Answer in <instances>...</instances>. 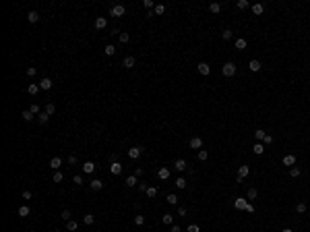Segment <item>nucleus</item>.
I'll list each match as a JSON object with an SVG mask.
<instances>
[{
	"label": "nucleus",
	"mask_w": 310,
	"mask_h": 232,
	"mask_svg": "<svg viewBox=\"0 0 310 232\" xmlns=\"http://www.w3.org/2000/svg\"><path fill=\"white\" fill-rule=\"evenodd\" d=\"M256 197H258V191H256V189H248L246 199H256Z\"/></svg>",
	"instance_id": "38"
},
{
	"label": "nucleus",
	"mask_w": 310,
	"mask_h": 232,
	"mask_svg": "<svg viewBox=\"0 0 310 232\" xmlns=\"http://www.w3.org/2000/svg\"><path fill=\"white\" fill-rule=\"evenodd\" d=\"M170 232H182V230H180V226H170Z\"/></svg>",
	"instance_id": "58"
},
{
	"label": "nucleus",
	"mask_w": 310,
	"mask_h": 232,
	"mask_svg": "<svg viewBox=\"0 0 310 232\" xmlns=\"http://www.w3.org/2000/svg\"><path fill=\"white\" fill-rule=\"evenodd\" d=\"M35 73H37V71H35V67H29V68H27V77H35Z\"/></svg>",
	"instance_id": "54"
},
{
	"label": "nucleus",
	"mask_w": 310,
	"mask_h": 232,
	"mask_svg": "<svg viewBox=\"0 0 310 232\" xmlns=\"http://www.w3.org/2000/svg\"><path fill=\"white\" fill-rule=\"evenodd\" d=\"M48 118H50V114H46V112H41V114H37V120H39L41 124H46V122H48Z\"/></svg>",
	"instance_id": "39"
},
{
	"label": "nucleus",
	"mask_w": 310,
	"mask_h": 232,
	"mask_svg": "<svg viewBox=\"0 0 310 232\" xmlns=\"http://www.w3.org/2000/svg\"><path fill=\"white\" fill-rule=\"evenodd\" d=\"M300 174H302V170H300L298 166H291V168H289V176H291V178H298Z\"/></svg>",
	"instance_id": "28"
},
{
	"label": "nucleus",
	"mask_w": 310,
	"mask_h": 232,
	"mask_svg": "<svg viewBox=\"0 0 310 232\" xmlns=\"http://www.w3.org/2000/svg\"><path fill=\"white\" fill-rule=\"evenodd\" d=\"M155 195H157V189H155V187H149V189H147V197H155Z\"/></svg>",
	"instance_id": "41"
},
{
	"label": "nucleus",
	"mask_w": 310,
	"mask_h": 232,
	"mask_svg": "<svg viewBox=\"0 0 310 232\" xmlns=\"http://www.w3.org/2000/svg\"><path fill=\"white\" fill-rule=\"evenodd\" d=\"M273 143V137L271 135H265V139H262V145H271Z\"/></svg>",
	"instance_id": "53"
},
{
	"label": "nucleus",
	"mask_w": 310,
	"mask_h": 232,
	"mask_svg": "<svg viewBox=\"0 0 310 232\" xmlns=\"http://www.w3.org/2000/svg\"><path fill=\"white\" fill-rule=\"evenodd\" d=\"M178 216H186V207H178Z\"/></svg>",
	"instance_id": "60"
},
{
	"label": "nucleus",
	"mask_w": 310,
	"mask_h": 232,
	"mask_svg": "<svg viewBox=\"0 0 310 232\" xmlns=\"http://www.w3.org/2000/svg\"><path fill=\"white\" fill-rule=\"evenodd\" d=\"M246 205H248V201H246L244 197H238V199L234 201V207H236V209H246Z\"/></svg>",
	"instance_id": "11"
},
{
	"label": "nucleus",
	"mask_w": 310,
	"mask_h": 232,
	"mask_svg": "<svg viewBox=\"0 0 310 232\" xmlns=\"http://www.w3.org/2000/svg\"><path fill=\"white\" fill-rule=\"evenodd\" d=\"M134 176H137V178L143 176V168H137V170H134Z\"/></svg>",
	"instance_id": "59"
},
{
	"label": "nucleus",
	"mask_w": 310,
	"mask_h": 232,
	"mask_svg": "<svg viewBox=\"0 0 310 232\" xmlns=\"http://www.w3.org/2000/svg\"><path fill=\"white\" fill-rule=\"evenodd\" d=\"M248 174H250V168H248V166H240V168H238V176L246 178Z\"/></svg>",
	"instance_id": "25"
},
{
	"label": "nucleus",
	"mask_w": 310,
	"mask_h": 232,
	"mask_svg": "<svg viewBox=\"0 0 310 232\" xmlns=\"http://www.w3.org/2000/svg\"><path fill=\"white\" fill-rule=\"evenodd\" d=\"M248 68H250L252 73H258V71H261V60H256V58H252V60L248 62Z\"/></svg>",
	"instance_id": "8"
},
{
	"label": "nucleus",
	"mask_w": 310,
	"mask_h": 232,
	"mask_svg": "<svg viewBox=\"0 0 310 232\" xmlns=\"http://www.w3.org/2000/svg\"><path fill=\"white\" fill-rule=\"evenodd\" d=\"M50 168L58 172L62 168V160H60V157H52V160H50Z\"/></svg>",
	"instance_id": "7"
},
{
	"label": "nucleus",
	"mask_w": 310,
	"mask_h": 232,
	"mask_svg": "<svg viewBox=\"0 0 310 232\" xmlns=\"http://www.w3.org/2000/svg\"><path fill=\"white\" fill-rule=\"evenodd\" d=\"M283 164L289 166V168H291V166H296V156H294V153H287V156L283 157Z\"/></svg>",
	"instance_id": "12"
},
{
	"label": "nucleus",
	"mask_w": 310,
	"mask_h": 232,
	"mask_svg": "<svg viewBox=\"0 0 310 232\" xmlns=\"http://www.w3.org/2000/svg\"><path fill=\"white\" fill-rule=\"evenodd\" d=\"M108 27V19L105 17H95V29H105Z\"/></svg>",
	"instance_id": "6"
},
{
	"label": "nucleus",
	"mask_w": 310,
	"mask_h": 232,
	"mask_svg": "<svg viewBox=\"0 0 310 232\" xmlns=\"http://www.w3.org/2000/svg\"><path fill=\"white\" fill-rule=\"evenodd\" d=\"M29 110H31L33 114H41V110H39V106H37V104H31V106H29Z\"/></svg>",
	"instance_id": "48"
},
{
	"label": "nucleus",
	"mask_w": 310,
	"mask_h": 232,
	"mask_svg": "<svg viewBox=\"0 0 310 232\" xmlns=\"http://www.w3.org/2000/svg\"><path fill=\"white\" fill-rule=\"evenodd\" d=\"M161 222H163L165 226H172V222H174V216H172V213H163V216H161Z\"/></svg>",
	"instance_id": "24"
},
{
	"label": "nucleus",
	"mask_w": 310,
	"mask_h": 232,
	"mask_svg": "<svg viewBox=\"0 0 310 232\" xmlns=\"http://www.w3.org/2000/svg\"><path fill=\"white\" fill-rule=\"evenodd\" d=\"M165 201H167L170 205H178V195H174V193H170V195L165 197Z\"/></svg>",
	"instance_id": "29"
},
{
	"label": "nucleus",
	"mask_w": 310,
	"mask_h": 232,
	"mask_svg": "<svg viewBox=\"0 0 310 232\" xmlns=\"http://www.w3.org/2000/svg\"><path fill=\"white\" fill-rule=\"evenodd\" d=\"M281 232H294V230H291V228H283Z\"/></svg>",
	"instance_id": "61"
},
{
	"label": "nucleus",
	"mask_w": 310,
	"mask_h": 232,
	"mask_svg": "<svg viewBox=\"0 0 310 232\" xmlns=\"http://www.w3.org/2000/svg\"><path fill=\"white\" fill-rule=\"evenodd\" d=\"M134 224H137V226H143V224H145V216H134Z\"/></svg>",
	"instance_id": "46"
},
{
	"label": "nucleus",
	"mask_w": 310,
	"mask_h": 232,
	"mask_svg": "<svg viewBox=\"0 0 310 232\" xmlns=\"http://www.w3.org/2000/svg\"><path fill=\"white\" fill-rule=\"evenodd\" d=\"M72 183L81 187V184H83V176H81V174H75V176H72Z\"/></svg>",
	"instance_id": "47"
},
{
	"label": "nucleus",
	"mask_w": 310,
	"mask_h": 232,
	"mask_svg": "<svg viewBox=\"0 0 310 232\" xmlns=\"http://www.w3.org/2000/svg\"><path fill=\"white\" fill-rule=\"evenodd\" d=\"M174 184H176L178 189H186V184H188V183H186V178L178 176V178H176V183H174Z\"/></svg>",
	"instance_id": "33"
},
{
	"label": "nucleus",
	"mask_w": 310,
	"mask_h": 232,
	"mask_svg": "<svg viewBox=\"0 0 310 232\" xmlns=\"http://www.w3.org/2000/svg\"><path fill=\"white\" fill-rule=\"evenodd\" d=\"M103 52H105L108 56H114V54H116V46H114V44H108V46L103 48Z\"/></svg>",
	"instance_id": "27"
},
{
	"label": "nucleus",
	"mask_w": 310,
	"mask_h": 232,
	"mask_svg": "<svg viewBox=\"0 0 310 232\" xmlns=\"http://www.w3.org/2000/svg\"><path fill=\"white\" fill-rule=\"evenodd\" d=\"M137 184H138V178L134 176V174L126 178V187H137Z\"/></svg>",
	"instance_id": "31"
},
{
	"label": "nucleus",
	"mask_w": 310,
	"mask_h": 232,
	"mask_svg": "<svg viewBox=\"0 0 310 232\" xmlns=\"http://www.w3.org/2000/svg\"><path fill=\"white\" fill-rule=\"evenodd\" d=\"M52 85H54V83H52V79H48V77H43V79L39 81V87L43 89V91H48V89H52Z\"/></svg>",
	"instance_id": "9"
},
{
	"label": "nucleus",
	"mask_w": 310,
	"mask_h": 232,
	"mask_svg": "<svg viewBox=\"0 0 310 232\" xmlns=\"http://www.w3.org/2000/svg\"><path fill=\"white\" fill-rule=\"evenodd\" d=\"M252 13H254V15H262V13H265V4H261V2L252 4Z\"/></svg>",
	"instance_id": "20"
},
{
	"label": "nucleus",
	"mask_w": 310,
	"mask_h": 232,
	"mask_svg": "<svg viewBox=\"0 0 310 232\" xmlns=\"http://www.w3.org/2000/svg\"><path fill=\"white\" fill-rule=\"evenodd\" d=\"M33 195H31V191H23V199H31Z\"/></svg>",
	"instance_id": "57"
},
{
	"label": "nucleus",
	"mask_w": 310,
	"mask_h": 232,
	"mask_svg": "<svg viewBox=\"0 0 310 232\" xmlns=\"http://www.w3.org/2000/svg\"><path fill=\"white\" fill-rule=\"evenodd\" d=\"M147 189H149V187H147V184H145V183H138V191L147 193Z\"/></svg>",
	"instance_id": "55"
},
{
	"label": "nucleus",
	"mask_w": 310,
	"mask_h": 232,
	"mask_svg": "<svg viewBox=\"0 0 310 232\" xmlns=\"http://www.w3.org/2000/svg\"><path fill=\"white\" fill-rule=\"evenodd\" d=\"M265 135H267V133H265L262 129H256L254 131V139H256V141H261V143H262V139H265Z\"/></svg>",
	"instance_id": "32"
},
{
	"label": "nucleus",
	"mask_w": 310,
	"mask_h": 232,
	"mask_svg": "<svg viewBox=\"0 0 310 232\" xmlns=\"http://www.w3.org/2000/svg\"><path fill=\"white\" fill-rule=\"evenodd\" d=\"M188 145H190L192 149H200V147H203V139H200V137H192Z\"/></svg>",
	"instance_id": "10"
},
{
	"label": "nucleus",
	"mask_w": 310,
	"mask_h": 232,
	"mask_svg": "<svg viewBox=\"0 0 310 232\" xmlns=\"http://www.w3.org/2000/svg\"><path fill=\"white\" fill-rule=\"evenodd\" d=\"M43 112H46V114H54V112H56V106H54V104H48Z\"/></svg>",
	"instance_id": "43"
},
{
	"label": "nucleus",
	"mask_w": 310,
	"mask_h": 232,
	"mask_svg": "<svg viewBox=\"0 0 310 232\" xmlns=\"http://www.w3.org/2000/svg\"><path fill=\"white\" fill-rule=\"evenodd\" d=\"M186 232H200V228H199L196 224H190L188 228H186Z\"/></svg>",
	"instance_id": "52"
},
{
	"label": "nucleus",
	"mask_w": 310,
	"mask_h": 232,
	"mask_svg": "<svg viewBox=\"0 0 310 232\" xmlns=\"http://www.w3.org/2000/svg\"><path fill=\"white\" fill-rule=\"evenodd\" d=\"M244 212H248V213H252V212H254V205H252V203H248V205H246V209H244Z\"/></svg>",
	"instance_id": "56"
},
{
	"label": "nucleus",
	"mask_w": 310,
	"mask_h": 232,
	"mask_svg": "<svg viewBox=\"0 0 310 232\" xmlns=\"http://www.w3.org/2000/svg\"><path fill=\"white\" fill-rule=\"evenodd\" d=\"M118 37H120V44H128V41H130V35L128 33H120Z\"/></svg>",
	"instance_id": "40"
},
{
	"label": "nucleus",
	"mask_w": 310,
	"mask_h": 232,
	"mask_svg": "<svg viewBox=\"0 0 310 232\" xmlns=\"http://www.w3.org/2000/svg\"><path fill=\"white\" fill-rule=\"evenodd\" d=\"M76 228H79V222H75V220L66 222V230H70V232H72V230H76Z\"/></svg>",
	"instance_id": "36"
},
{
	"label": "nucleus",
	"mask_w": 310,
	"mask_h": 232,
	"mask_svg": "<svg viewBox=\"0 0 310 232\" xmlns=\"http://www.w3.org/2000/svg\"><path fill=\"white\" fill-rule=\"evenodd\" d=\"M27 19H29V23H37V21H39V13H37V11H29Z\"/></svg>",
	"instance_id": "14"
},
{
	"label": "nucleus",
	"mask_w": 310,
	"mask_h": 232,
	"mask_svg": "<svg viewBox=\"0 0 310 232\" xmlns=\"http://www.w3.org/2000/svg\"><path fill=\"white\" fill-rule=\"evenodd\" d=\"M165 13V6L163 4H155V8H153V15H163Z\"/></svg>",
	"instance_id": "37"
},
{
	"label": "nucleus",
	"mask_w": 310,
	"mask_h": 232,
	"mask_svg": "<svg viewBox=\"0 0 310 232\" xmlns=\"http://www.w3.org/2000/svg\"><path fill=\"white\" fill-rule=\"evenodd\" d=\"M62 220H64V222H70V209H62Z\"/></svg>",
	"instance_id": "44"
},
{
	"label": "nucleus",
	"mask_w": 310,
	"mask_h": 232,
	"mask_svg": "<svg viewBox=\"0 0 310 232\" xmlns=\"http://www.w3.org/2000/svg\"><path fill=\"white\" fill-rule=\"evenodd\" d=\"M232 35H234V33H232V31H229V29H225V31H223V33H221V37H223V40H232Z\"/></svg>",
	"instance_id": "49"
},
{
	"label": "nucleus",
	"mask_w": 310,
	"mask_h": 232,
	"mask_svg": "<svg viewBox=\"0 0 310 232\" xmlns=\"http://www.w3.org/2000/svg\"><path fill=\"white\" fill-rule=\"evenodd\" d=\"M134 62H137V60H134V56H126L122 64H124L126 68H132V67H134Z\"/></svg>",
	"instance_id": "22"
},
{
	"label": "nucleus",
	"mask_w": 310,
	"mask_h": 232,
	"mask_svg": "<svg viewBox=\"0 0 310 232\" xmlns=\"http://www.w3.org/2000/svg\"><path fill=\"white\" fill-rule=\"evenodd\" d=\"M124 13H126L124 4H114V6L110 8V15H112V17H124Z\"/></svg>",
	"instance_id": "2"
},
{
	"label": "nucleus",
	"mask_w": 310,
	"mask_h": 232,
	"mask_svg": "<svg viewBox=\"0 0 310 232\" xmlns=\"http://www.w3.org/2000/svg\"><path fill=\"white\" fill-rule=\"evenodd\" d=\"M207 157H209V153H207L205 149H200V151H199V160H200V162H205Z\"/></svg>",
	"instance_id": "51"
},
{
	"label": "nucleus",
	"mask_w": 310,
	"mask_h": 232,
	"mask_svg": "<svg viewBox=\"0 0 310 232\" xmlns=\"http://www.w3.org/2000/svg\"><path fill=\"white\" fill-rule=\"evenodd\" d=\"M157 176L161 178V180H167V178H170V170H167V168H163V166H161V168H159V170H157Z\"/></svg>",
	"instance_id": "16"
},
{
	"label": "nucleus",
	"mask_w": 310,
	"mask_h": 232,
	"mask_svg": "<svg viewBox=\"0 0 310 232\" xmlns=\"http://www.w3.org/2000/svg\"><path fill=\"white\" fill-rule=\"evenodd\" d=\"M306 209H308V205L304 203V201H300V203L296 205V212H298V213H306Z\"/></svg>",
	"instance_id": "35"
},
{
	"label": "nucleus",
	"mask_w": 310,
	"mask_h": 232,
	"mask_svg": "<svg viewBox=\"0 0 310 232\" xmlns=\"http://www.w3.org/2000/svg\"><path fill=\"white\" fill-rule=\"evenodd\" d=\"M141 153H143V147H138V145H134V147L128 149V157H130V160H138Z\"/></svg>",
	"instance_id": "3"
},
{
	"label": "nucleus",
	"mask_w": 310,
	"mask_h": 232,
	"mask_svg": "<svg viewBox=\"0 0 310 232\" xmlns=\"http://www.w3.org/2000/svg\"><path fill=\"white\" fill-rule=\"evenodd\" d=\"M143 6H145V8H151V11H153V8H155V4H153V0H143Z\"/></svg>",
	"instance_id": "50"
},
{
	"label": "nucleus",
	"mask_w": 310,
	"mask_h": 232,
	"mask_svg": "<svg viewBox=\"0 0 310 232\" xmlns=\"http://www.w3.org/2000/svg\"><path fill=\"white\" fill-rule=\"evenodd\" d=\"M21 116H23V120H27V122H31V120L35 118V114L31 112V110H23V114H21Z\"/></svg>",
	"instance_id": "21"
},
{
	"label": "nucleus",
	"mask_w": 310,
	"mask_h": 232,
	"mask_svg": "<svg viewBox=\"0 0 310 232\" xmlns=\"http://www.w3.org/2000/svg\"><path fill=\"white\" fill-rule=\"evenodd\" d=\"M174 168H176L178 172H184V170H186V160H182V157H180V160H176Z\"/></svg>",
	"instance_id": "15"
},
{
	"label": "nucleus",
	"mask_w": 310,
	"mask_h": 232,
	"mask_svg": "<svg viewBox=\"0 0 310 232\" xmlns=\"http://www.w3.org/2000/svg\"><path fill=\"white\" fill-rule=\"evenodd\" d=\"M110 172L114 174V176L122 174V164H120V162H112V164H110Z\"/></svg>",
	"instance_id": "5"
},
{
	"label": "nucleus",
	"mask_w": 310,
	"mask_h": 232,
	"mask_svg": "<svg viewBox=\"0 0 310 232\" xmlns=\"http://www.w3.org/2000/svg\"><path fill=\"white\" fill-rule=\"evenodd\" d=\"M236 6H238V8H242V11H244V8H248V6H250V4H248V0H238V4H236Z\"/></svg>",
	"instance_id": "42"
},
{
	"label": "nucleus",
	"mask_w": 310,
	"mask_h": 232,
	"mask_svg": "<svg viewBox=\"0 0 310 232\" xmlns=\"http://www.w3.org/2000/svg\"><path fill=\"white\" fill-rule=\"evenodd\" d=\"M62 178H64V174H62L60 170H58V172H54V183H62Z\"/></svg>",
	"instance_id": "45"
},
{
	"label": "nucleus",
	"mask_w": 310,
	"mask_h": 232,
	"mask_svg": "<svg viewBox=\"0 0 310 232\" xmlns=\"http://www.w3.org/2000/svg\"><path fill=\"white\" fill-rule=\"evenodd\" d=\"M196 68H199L200 75H205V77L211 73V67H209V62H199V64H196Z\"/></svg>",
	"instance_id": "4"
},
{
	"label": "nucleus",
	"mask_w": 310,
	"mask_h": 232,
	"mask_svg": "<svg viewBox=\"0 0 310 232\" xmlns=\"http://www.w3.org/2000/svg\"><path fill=\"white\" fill-rule=\"evenodd\" d=\"M209 11H211L213 15H217L221 11V4H219V2H211V4H209Z\"/></svg>",
	"instance_id": "30"
},
{
	"label": "nucleus",
	"mask_w": 310,
	"mask_h": 232,
	"mask_svg": "<svg viewBox=\"0 0 310 232\" xmlns=\"http://www.w3.org/2000/svg\"><path fill=\"white\" fill-rule=\"evenodd\" d=\"M89 187L93 189V191H101V189H103V183H101V180H97V178H93V180L89 183Z\"/></svg>",
	"instance_id": "13"
},
{
	"label": "nucleus",
	"mask_w": 310,
	"mask_h": 232,
	"mask_svg": "<svg viewBox=\"0 0 310 232\" xmlns=\"http://www.w3.org/2000/svg\"><path fill=\"white\" fill-rule=\"evenodd\" d=\"M83 222H85L87 226H91L93 222H95V216H93V213H85V216H83Z\"/></svg>",
	"instance_id": "26"
},
{
	"label": "nucleus",
	"mask_w": 310,
	"mask_h": 232,
	"mask_svg": "<svg viewBox=\"0 0 310 232\" xmlns=\"http://www.w3.org/2000/svg\"><path fill=\"white\" fill-rule=\"evenodd\" d=\"M246 46H248V41L244 40V37H238V40H236V50H246Z\"/></svg>",
	"instance_id": "19"
},
{
	"label": "nucleus",
	"mask_w": 310,
	"mask_h": 232,
	"mask_svg": "<svg viewBox=\"0 0 310 232\" xmlns=\"http://www.w3.org/2000/svg\"><path fill=\"white\" fill-rule=\"evenodd\" d=\"M221 73H223V77H234L236 75V64L234 62H225V64L221 67Z\"/></svg>",
	"instance_id": "1"
},
{
	"label": "nucleus",
	"mask_w": 310,
	"mask_h": 232,
	"mask_svg": "<svg viewBox=\"0 0 310 232\" xmlns=\"http://www.w3.org/2000/svg\"><path fill=\"white\" fill-rule=\"evenodd\" d=\"M39 85H35V83H29V87H27V93H29V96H35V93H37V91H39Z\"/></svg>",
	"instance_id": "23"
},
{
	"label": "nucleus",
	"mask_w": 310,
	"mask_h": 232,
	"mask_svg": "<svg viewBox=\"0 0 310 232\" xmlns=\"http://www.w3.org/2000/svg\"><path fill=\"white\" fill-rule=\"evenodd\" d=\"M252 151H254L256 156H262V153H265V145H262L261 141H256V143H254V147H252Z\"/></svg>",
	"instance_id": "17"
},
{
	"label": "nucleus",
	"mask_w": 310,
	"mask_h": 232,
	"mask_svg": "<svg viewBox=\"0 0 310 232\" xmlns=\"http://www.w3.org/2000/svg\"><path fill=\"white\" fill-rule=\"evenodd\" d=\"M93 170H95V164H93V162H85V164H83V172H85V174H91Z\"/></svg>",
	"instance_id": "18"
},
{
	"label": "nucleus",
	"mask_w": 310,
	"mask_h": 232,
	"mask_svg": "<svg viewBox=\"0 0 310 232\" xmlns=\"http://www.w3.org/2000/svg\"><path fill=\"white\" fill-rule=\"evenodd\" d=\"M19 216L21 218H27L29 216V205H21L19 207Z\"/></svg>",
	"instance_id": "34"
}]
</instances>
